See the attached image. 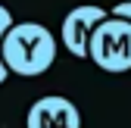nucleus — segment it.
Here are the masks:
<instances>
[{
  "mask_svg": "<svg viewBox=\"0 0 131 128\" xmlns=\"http://www.w3.org/2000/svg\"><path fill=\"white\" fill-rule=\"evenodd\" d=\"M0 59L22 78L44 75L56 59V38L41 22H13L0 41Z\"/></svg>",
  "mask_w": 131,
  "mask_h": 128,
  "instance_id": "f257e3e1",
  "label": "nucleus"
},
{
  "mask_svg": "<svg viewBox=\"0 0 131 128\" xmlns=\"http://www.w3.org/2000/svg\"><path fill=\"white\" fill-rule=\"evenodd\" d=\"M88 59L103 72H128L131 69V22L119 16H106L91 28Z\"/></svg>",
  "mask_w": 131,
  "mask_h": 128,
  "instance_id": "f03ea898",
  "label": "nucleus"
},
{
  "mask_svg": "<svg viewBox=\"0 0 131 128\" xmlns=\"http://www.w3.org/2000/svg\"><path fill=\"white\" fill-rule=\"evenodd\" d=\"M25 128H81V113L69 97L47 94L28 106Z\"/></svg>",
  "mask_w": 131,
  "mask_h": 128,
  "instance_id": "7ed1b4c3",
  "label": "nucleus"
},
{
  "mask_svg": "<svg viewBox=\"0 0 131 128\" xmlns=\"http://www.w3.org/2000/svg\"><path fill=\"white\" fill-rule=\"evenodd\" d=\"M106 9L103 6H94V3H84V6H75L66 13L62 19V28H59V38L66 44V50L78 59H88V38H91V28L106 19Z\"/></svg>",
  "mask_w": 131,
  "mask_h": 128,
  "instance_id": "20e7f679",
  "label": "nucleus"
},
{
  "mask_svg": "<svg viewBox=\"0 0 131 128\" xmlns=\"http://www.w3.org/2000/svg\"><path fill=\"white\" fill-rule=\"evenodd\" d=\"M109 16H119V19H128L131 22V0H122V3H116L112 9H106Z\"/></svg>",
  "mask_w": 131,
  "mask_h": 128,
  "instance_id": "39448f33",
  "label": "nucleus"
},
{
  "mask_svg": "<svg viewBox=\"0 0 131 128\" xmlns=\"http://www.w3.org/2000/svg\"><path fill=\"white\" fill-rule=\"evenodd\" d=\"M13 25V16H9V9L6 6H0V41H3V35H6V28Z\"/></svg>",
  "mask_w": 131,
  "mask_h": 128,
  "instance_id": "423d86ee",
  "label": "nucleus"
},
{
  "mask_svg": "<svg viewBox=\"0 0 131 128\" xmlns=\"http://www.w3.org/2000/svg\"><path fill=\"white\" fill-rule=\"evenodd\" d=\"M6 78H9V69H6V62H3V59H0V84H3V81H6Z\"/></svg>",
  "mask_w": 131,
  "mask_h": 128,
  "instance_id": "0eeeda50",
  "label": "nucleus"
}]
</instances>
